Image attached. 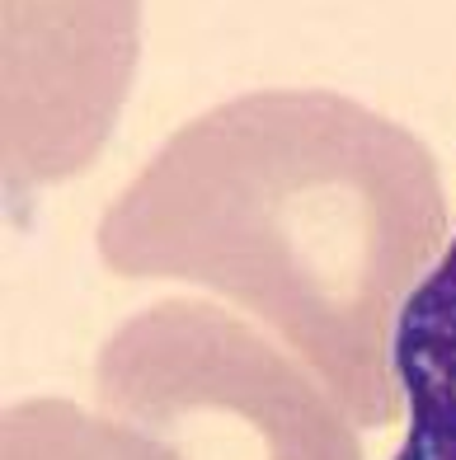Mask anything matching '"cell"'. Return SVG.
Instances as JSON below:
<instances>
[{"label": "cell", "mask_w": 456, "mask_h": 460, "mask_svg": "<svg viewBox=\"0 0 456 460\" xmlns=\"http://www.w3.org/2000/svg\"><path fill=\"white\" fill-rule=\"evenodd\" d=\"M141 0H5V188L80 174L128 99Z\"/></svg>", "instance_id": "cell-3"}, {"label": "cell", "mask_w": 456, "mask_h": 460, "mask_svg": "<svg viewBox=\"0 0 456 460\" xmlns=\"http://www.w3.org/2000/svg\"><path fill=\"white\" fill-rule=\"evenodd\" d=\"M433 151L335 90H255L160 146L99 217L118 278L250 310L358 428L405 418L400 324L447 249Z\"/></svg>", "instance_id": "cell-1"}, {"label": "cell", "mask_w": 456, "mask_h": 460, "mask_svg": "<svg viewBox=\"0 0 456 460\" xmlns=\"http://www.w3.org/2000/svg\"><path fill=\"white\" fill-rule=\"evenodd\" d=\"M5 460H179L156 437L71 400H24L5 413Z\"/></svg>", "instance_id": "cell-5"}, {"label": "cell", "mask_w": 456, "mask_h": 460, "mask_svg": "<svg viewBox=\"0 0 456 460\" xmlns=\"http://www.w3.org/2000/svg\"><path fill=\"white\" fill-rule=\"evenodd\" d=\"M94 394L179 460H362L353 418L320 376L207 301L122 320L99 348Z\"/></svg>", "instance_id": "cell-2"}, {"label": "cell", "mask_w": 456, "mask_h": 460, "mask_svg": "<svg viewBox=\"0 0 456 460\" xmlns=\"http://www.w3.org/2000/svg\"><path fill=\"white\" fill-rule=\"evenodd\" d=\"M409 442L400 460H456V235L400 324Z\"/></svg>", "instance_id": "cell-4"}]
</instances>
